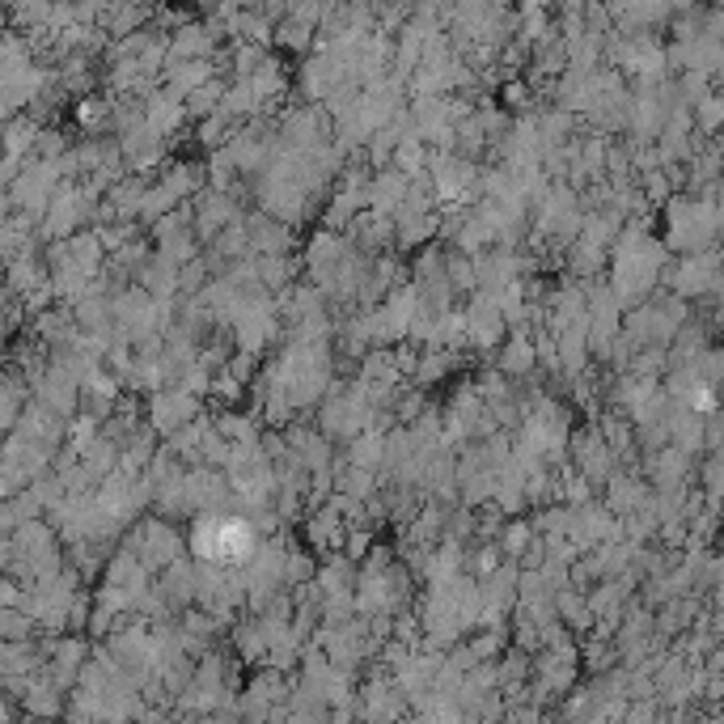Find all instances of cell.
<instances>
[{"mask_svg":"<svg viewBox=\"0 0 724 724\" xmlns=\"http://www.w3.org/2000/svg\"><path fill=\"white\" fill-rule=\"evenodd\" d=\"M259 530L250 517H233V513H212L204 509L195 525H191V551L200 564H217L225 572H238L254 560L259 551Z\"/></svg>","mask_w":724,"mask_h":724,"instance_id":"cell-1","label":"cell"},{"mask_svg":"<svg viewBox=\"0 0 724 724\" xmlns=\"http://www.w3.org/2000/svg\"><path fill=\"white\" fill-rule=\"evenodd\" d=\"M187 420H195V399L187 390H170L153 399V429L158 432H179Z\"/></svg>","mask_w":724,"mask_h":724,"instance_id":"cell-2","label":"cell"},{"mask_svg":"<svg viewBox=\"0 0 724 724\" xmlns=\"http://www.w3.org/2000/svg\"><path fill=\"white\" fill-rule=\"evenodd\" d=\"M534 361H539V343H525V335H517V340H509V348H504L500 369L504 373H530Z\"/></svg>","mask_w":724,"mask_h":724,"instance_id":"cell-3","label":"cell"},{"mask_svg":"<svg viewBox=\"0 0 724 724\" xmlns=\"http://www.w3.org/2000/svg\"><path fill=\"white\" fill-rule=\"evenodd\" d=\"M695 128L700 132H721L724 128V93H707L695 102Z\"/></svg>","mask_w":724,"mask_h":724,"instance_id":"cell-4","label":"cell"},{"mask_svg":"<svg viewBox=\"0 0 724 724\" xmlns=\"http://www.w3.org/2000/svg\"><path fill=\"white\" fill-rule=\"evenodd\" d=\"M182 123V107L174 102V98H158L153 107H149V128L158 132V137H165V132H174Z\"/></svg>","mask_w":724,"mask_h":724,"instance_id":"cell-5","label":"cell"},{"mask_svg":"<svg viewBox=\"0 0 724 724\" xmlns=\"http://www.w3.org/2000/svg\"><path fill=\"white\" fill-rule=\"evenodd\" d=\"M504 551H509V555H525V551H530V530H525L521 521H513V525L504 530Z\"/></svg>","mask_w":724,"mask_h":724,"instance_id":"cell-6","label":"cell"},{"mask_svg":"<svg viewBox=\"0 0 724 724\" xmlns=\"http://www.w3.org/2000/svg\"><path fill=\"white\" fill-rule=\"evenodd\" d=\"M420 161H424V144H420V140H403V144H399V165H403L408 174H415Z\"/></svg>","mask_w":724,"mask_h":724,"instance_id":"cell-7","label":"cell"}]
</instances>
